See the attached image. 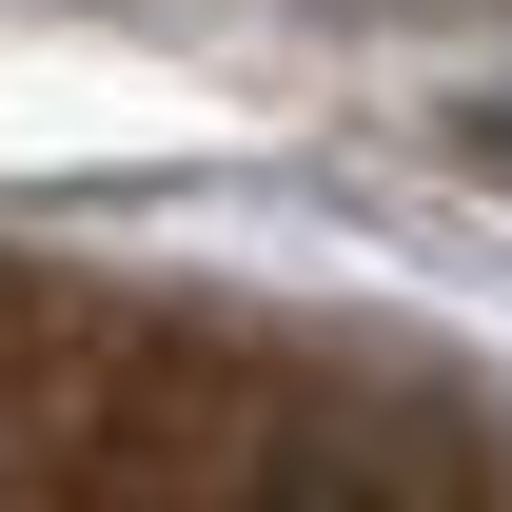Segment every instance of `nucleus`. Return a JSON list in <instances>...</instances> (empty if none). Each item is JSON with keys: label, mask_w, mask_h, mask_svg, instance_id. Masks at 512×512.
Here are the masks:
<instances>
[{"label": "nucleus", "mask_w": 512, "mask_h": 512, "mask_svg": "<svg viewBox=\"0 0 512 512\" xmlns=\"http://www.w3.org/2000/svg\"><path fill=\"white\" fill-rule=\"evenodd\" d=\"M473 158H493V178H512V119H473Z\"/></svg>", "instance_id": "obj_2"}, {"label": "nucleus", "mask_w": 512, "mask_h": 512, "mask_svg": "<svg viewBox=\"0 0 512 512\" xmlns=\"http://www.w3.org/2000/svg\"><path fill=\"white\" fill-rule=\"evenodd\" d=\"M0 512H512V434L316 335L0 276Z\"/></svg>", "instance_id": "obj_1"}]
</instances>
